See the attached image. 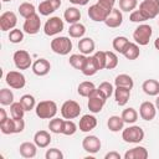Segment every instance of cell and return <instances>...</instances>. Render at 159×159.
<instances>
[{
    "instance_id": "obj_1",
    "label": "cell",
    "mask_w": 159,
    "mask_h": 159,
    "mask_svg": "<svg viewBox=\"0 0 159 159\" xmlns=\"http://www.w3.org/2000/svg\"><path fill=\"white\" fill-rule=\"evenodd\" d=\"M35 112L40 119H51L57 113V104H56V102L50 101V99L41 101L36 104Z\"/></svg>"
},
{
    "instance_id": "obj_2",
    "label": "cell",
    "mask_w": 159,
    "mask_h": 159,
    "mask_svg": "<svg viewBox=\"0 0 159 159\" xmlns=\"http://www.w3.org/2000/svg\"><path fill=\"white\" fill-rule=\"evenodd\" d=\"M51 50L57 55L66 56L72 50V41L70 40V37H66V36L55 37L51 41Z\"/></svg>"
},
{
    "instance_id": "obj_3",
    "label": "cell",
    "mask_w": 159,
    "mask_h": 159,
    "mask_svg": "<svg viewBox=\"0 0 159 159\" xmlns=\"http://www.w3.org/2000/svg\"><path fill=\"white\" fill-rule=\"evenodd\" d=\"M122 139L125 143H140L144 139V130L139 125H129L128 128H123Z\"/></svg>"
},
{
    "instance_id": "obj_4",
    "label": "cell",
    "mask_w": 159,
    "mask_h": 159,
    "mask_svg": "<svg viewBox=\"0 0 159 159\" xmlns=\"http://www.w3.org/2000/svg\"><path fill=\"white\" fill-rule=\"evenodd\" d=\"M152 34H153V29L150 25H147V24H142L139 25L134 32H133V39L135 41V43L140 45V46H145L149 43V40L152 37Z\"/></svg>"
},
{
    "instance_id": "obj_5",
    "label": "cell",
    "mask_w": 159,
    "mask_h": 159,
    "mask_svg": "<svg viewBox=\"0 0 159 159\" xmlns=\"http://www.w3.org/2000/svg\"><path fill=\"white\" fill-rule=\"evenodd\" d=\"M139 11L147 20L155 19L159 15V0H143L139 4Z\"/></svg>"
},
{
    "instance_id": "obj_6",
    "label": "cell",
    "mask_w": 159,
    "mask_h": 159,
    "mask_svg": "<svg viewBox=\"0 0 159 159\" xmlns=\"http://www.w3.org/2000/svg\"><path fill=\"white\" fill-rule=\"evenodd\" d=\"M81 114V106L76 101H66L61 106V116L65 119H75Z\"/></svg>"
},
{
    "instance_id": "obj_7",
    "label": "cell",
    "mask_w": 159,
    "mask_h": 159,
    "mask_svg": "<svg viewBox=\"0 0 159 159\" xmlns=\"http://www.w3.org/2000/svg\"><path fill=\"white\" fill-rule=\"evenodd\" d=\"M65 29V24L63 21L58 17V16H52L50 17L43 26V32L47 36H55L57 34H60L61 31H63Z\"/></svg>"
},
{
    "instance_id": "obj_8",
    "label": "cell",
    "mask_w": 159,
    "mask_h": 159,
    "mask_svg": "<svg viewBox=\"0 0 159 159\" xmlns=\"http://www.w3.org/2000/svg\"><path fill=\"white\" fill-rule=\"evenodd\" d=\"M106 101H107V98L96 88V91L88 97V103H87L88 109L92 113H99L102 111Z\"/></svg>"
},
{
    "instance_id": "obj_9",
    "label": "cell",
    "mask_w": 159,
    "mask_h": 159,
    "mask_svg": "<svg viewBox=\"0 0 159 159\" xmlns=\"http://www.w3.org/2000/svg\"><path fill=\"white\" fill-rule=\"evenodd\" d=\"M12 60H14V63H15L17 70H27V68H30V66H32L31 56L25 50L15 51V53L12 56Z\"/></svg>"
},
{
    "instance_id": "obj_10",
    "label": "cell",
    "mask_w": 159,
    "mask_h": 159,
    "mask_svg": "<svg viewBox=\"0 0 159 159\" xmlns=\"http://www.w3.org/2000/svg\"><path fill=\"white\" fill-rule=\"evenodd\" d=\"M5 81L14 89H21L26 84L25 76L21 72H19V71H10V72H7L6 77H5Z\"/></svg>"
},
{
    "instance_id": "obj_11",
    "label": "cell",
    "mask_w": 159,
    "mask_h": 159,
    "mask_svg": "<svg viewBox=\"0 0 159 159\" xmlns=\"http://www.w3.org/2000/svg\"><path fill=\"white\" fill-rule=\"evenodd\" d=\"M109 12H111L109 10L104 9V7L101 6L98 2L91 5L89 9H88V11H87L89 19L93 20V21H96V22H104L106 19H107V16L109 15Z\"/></svg>"
},
{
    "instance_id": "obj_12",
    "label": "cell",
    "mask_w": 159,
    "mask_h": 159,
    "mask_svg": "<svg viewBox=\"0 0 159 159\" xmlns=\"http://www.w3.org/2000/svg\"><path fill=\"white\" fill-rule=\"evenodd\" d=\"M40 27H41V20H40V16L35 12L27 19H25L22 30L29 35H36L40 31Z\"/></svg>"
},
{
    "instance_id": "obj_13",
    "label": "cell",
    "mask_w": 159,
    "mask_h": 159,
    "mask_svg": "<svg viewBox=\"0 0 159 159\" xmlns=\"http://www.w3.org/2000/svg\"><path fill=\"white\" fill-rule=\"evenodd\" d=\"M17 24V17L15 15V12L12 11H5L1 14L0 16V30L1 31H11L12 29H15Z\"/></svg>"
},
{
    "instance_id": "obj_14",
    "label": "cell",
    "mask_w": 159,
    "mask_h": 159,
    "mask_svg": "<svg viewBox=\"0 0 159 159\" xmlns=\"http://www.w3.org/2000/svg\"><path fill=\"white\" fill-rule=\"evenodd\" d=\"M101 140L96 135H87L82 140V148L89 154H96L101 149Z\"/></svg>"
},
{
    "instance_id": "obj_15",
    "label": "cell",
    "mask_w": 159,
    "mask_h": 159,
    "mask_svg": "<svg viewBox=\"0 0 159 159\" xmlns=\"http://www.w3.org/2000/svg\"><path fill=\"white\" fill-rule=\"evenodd\" d=\"M157 114V107L149 101H145L139 107V116L144 120H153Z\"/></svg>"
},
{
    "instance_id": "obj_16",
    "label": "cell",
    "mask_w": 159,
    "mask_h": 159,
    "mask_svg": "<svg viewBox=\"0 0 159 159\" xmlns=\"http://www.w3.org/2000/svg\"><path fill=\"white\" fill-rule=\"evenodd\" d=\"M61 6V0H43L39 5V12L42 16H48Z\"/></svg>"
},
{
    "instance_id": "obj_17",
    "label": "cell",
    "mask_w": 159,
    "mask_h": 159,
    "mask_svg": "<svg viewBox=\"0 0 159 159\" xmlns=\"http://www.w3.org/2000/svg\"><path fill=\"white\" fill-rule=\"evenodd\" d=\"M122 22H123L122 10L116 9V7L112 9V11L109 12V15L107 16V19H106V21H104V24H106L108 27H111V29H117V27H119V26L122 25Z\"/></svg>"
},
{
    "instance_id": "obj_18",
    "label": "cell",
    "mask_w": 159,
    "mask_h": 159,
    "mask_svg": "<svg viewBox=\"0 0 159 159\" xmlns=\"http://www.w3.org/2000/svg\"><path fill=\"white\" fill-rule=\"evenodd\" d=\"M32 72L36 75V76H46L50 70H51V63L46 60V58H39L36 60L34 63H32Z\"/></svg>"
},
{
    "instance_id": "obj_19",
    "label": "cell",
    "mask_w": 159,
    "mask_h": 159,
    "mask_svg": "<svg viewBox=\"0 0 159 159\" xmlns=\"http://www.w3.org/2000/svg\"><path fill=\"white\" fill-rule=\"evenodd\" d=\"M97 127V118L92 114H84L81 117L80 123H78V128L81 132H91L92 129H94Z\"/></svg>"
},
{
    "instance_id": "obj_20",
    "label": "cell",
    "mask_w": 159,
    "mask_h": 159,
    "mask_svg": "<svg viewBox=\"0 0 159 159\" xmlns=\"http://www.w3.org/2000/svg\"><path fill=\"white\" fill-rule=\"evenodd\" d=\"M130 98V89L125 88V87H116L114 89V99L117 102L118 106L123 107L128 103Z\"/></svg>"
},
{
    "instance_id": "obj_21",
    "label": "cell",
    "mask_w": 159,
    "mask_h": 159,
    "mask_svg": "<svg viewBox=\"0 0 159 159\" xmlns=\"http://www.w3.org/2000/svg\"><path fill=\"white\" fill-rule=\"evenodd\" d=\"M37 148H39V147L35 144V142H34V143H31V142H24V143L20 144V147H19V153H20V155H21L22 158L30 159V158H34V157L36 155Z\"/></svg>"
},
{
    "instance_id": "obj_22",
    "label": "cell",
    "mask_w": 159,
    "mask_h": 159,
    "mask_svg": "<svg viewBox=\"0 0 159 159\" xmlns=\"http://www.w3.org/2000/svg\"><path fill=\"white\" fill-rule=\"evenodd\" d=\"M149 155L144 147H134L124 153V159H147Z\"/></svg>"
},
{
    "instance_id": "obj_23",
    "label": "cell",
    "mask_w": 159,
    "mask_h": 159,
    "mask_svg": "<svg viewBox=\"0 0 159 159\" xmlns=\"http://www.w3.org/2000/svg\"><path fill=\"white\" fill-rule=\"evenodd\" d=\"M34 142L39 148H46L51 143V134L47 130H37L34 135Z\"/></svg>"
},
{
    "instance_id": "obj_24",
    "label": "cell",
    "mask_w": 159,
    "mask_h": 159,
    "mask_svg": "<svg viewBox=\"0 0 159 159\" xmlns=\"http://www.w3.org/2000/svg\"><path fill=\"white\" fill-rule=\"evenodd\" d=\"M98 71H99V68L97 66V62H96L94 57L93 56H88L87 60H86V62H84V65H83V67H82V70H81V72L84 76H88L89 77V76L96 75Z\"/></svg>"
},
{
    "instance_id": "obj_25",
    "label": "cell",
    "mask_w": 159,
    "mask_h": 159,
    "mask_svg": "<svg viewBox=\"0 0 159 159\" xmlns=\"http://www.w3.org/2000/svg\"><path fill=\"white\" fill-rule=\"evenodd\" d=\"M142 89L148 96H158L159 94V82L157 80H145L142 84Z\"/></svg>"
},
{
    "instance_id": "obj_26",
    "label": "cell",
    "mask_w": 159,
    "mask_h": 159,
    "mask_svg": "<svg viewBox=\"0 0 159 159\" xmlns=\"http://www.w3.org/2000/svg\"><path fill=\"white\" fill-rule=\"evenodd\" d=\"M96 43L91 37H82L78 41V50L83 55H91L94 51Z\"/></svg>"
},
{
    "instance_id": "obj_27",
    "label": "cell",
    "mask_w": 159,
    "mask_h": 159,
    "mask_svg": "<svg viewBox=\"0 0 159 159\" xmlns=\"http://www.w3.org/2000/svg\"><path fill=\"white\" fill-rule=\"evenodd\" d=\"M63 17L71 25L76 24V22H80V20H81V11L77 7H75V6H70V7H67L65 10Z\"/></svg>"
},
{
    "instance_id": "obj_28",
    "label": "cell",
    "mask_w": 159,
    "mask_h": 159,
    "mask_svg": "<svg viewBox=\"0 0 159 159\" xmlns=\"http://www.w3.org/2000/svg\"><path fill=\"white\" fill-rule=\"evenodd\" d=\"M122 55H123L127 60H130V61L137 60V58L139 57V55H140V50H139L138 43L129 42L128 46L125 47V50H124V52H123Z\"/></svg>"
},
{
    "instance_id": "obj_29",
    "label": "cell",
    "mask_w": 159,
    "mask_h": 159,
    "mask_svg": "<svg viewBox=\"0 0 159 159\" xmlns=\"http://www.w3.org/2000/svg\"><path fill=\"white\" fill-rule=\"evenodd\" d=\"M107 127L111 132H119L124 128V120L119 116H112L107 120Z\"/></svg>"
},
{
    "instance_id": "obj_30",
    "label": "cell",
    "mask_w": 159,
    "mask_h": 159,
    "mask_svg": "<svg viewBox=\"0 0 159 159\" xmlns=\"http://www.w3.org/2000/svg\"><path fill=\"white\" fill-rule=\"evenodd\" d=\"M94 91H96V86L89 81H83L77 87V92L81 97H87L88 98Z\"/></svg>"
},
{
    "instance_id": "obj_31",
    "label": "cell",
    "mask_w": 159,
    "mask_h": 159,
    "mask_svg": "<svg viewBox=\"0 0 159 159\" xmlns=\"http://www.w3.org/2000/svg\"><path fill=\"white\" fill-rule=\"evenodd\" d=\"M114 84H116V87H125V88L132 89L133 86H134V82H133V78L129 75L122 73V75H118L116 77Z\"/></svg>"
},
{
    "instance_id": "obj_32",
    "label": "cell",
    "mask_w": 159,
    "mask_h": 159,
    "mask_svg": "<svg viewBox=\"0 0 159 159\" xmlns=\"http://www.w3.org/2000/svg\"><path fill=\"white\" fill-rule=\"evenodd\" d=\"M84 34H86V27L81 22L72 24L70 26V29H68V35L71 37H73V39H82Z\"/></svg>"
},
{
    "instance_id": "obj_33",
    "label": "cell",
    "mask_w": 159,
    "mask_h": 159,
    "mask_svg": "<svg viewBox=\"0 0 159 159\" xmlns=\"http://www.w3.org/2000/svg\"><path fill=\"white\" fill-rule=\"evenodd\" d=\"M86 60H87V56L86 55H83V53H73V55L70 56L68 62H70V65L73 68L81 71L82 67H83V65H84V62H86Z\"/></svg>"
},
{
    "instance_id": "obj_34",
    "label": "cell",
    "mask_w": 159,
    "mask_h": 159,
    "mask_svg": "<svg viewBox=\"0 0 159 159\" xmlns=\"http://www.w3.org/2000/svg\"><path fill=\"white\" fill-rule=\"evenodd\" d=\"M122 119L124 120V123H128V124H133V123H135L137 122V119H138V112L134 109V108H132V107H129V108H125V109H123V112H122Z\"/></svg>"
},
{
    "instance_id": "obj_35",
    "label": "cell",
    "mask_w": 159,
    "mask_h": 159,
    "mask_svg": "<svg viewBox=\"0 0 159 159\" xmlns=\"http://www.w3.org/2000/svg\"><path fill=\"white\" fill-rule=\"evenodd\" d=\"M128 43H129V40L127 37H124V36H117V37H114V40L112 42V46H113V48L117 52L123 53L124 50H125V47L128 46Z\"/></svg>"
},
{
    "instance_id": "obj_36",
    "label": "cell",
    "mask_w": 159,
    "mask_h": 159,
    "mask_svg": "<svg viewBox=\"0 0 159 159\" xmlns=\"http://www.w3.org/2000/svg\"><path fill=\"white\" fill-rule=\"evenodd\" d=\"M63 123H65V119H60V118H51L50 123H48V129L50 132L55 133V134H62V130H63Z\"/></svg>"
},
{
    "instance_id": "obj_37",
    "label": "cell",
    "mask_w": 159,
    "mask_h": 159,
    "mask_svg": "<svg viewBox=\"0 0 159 159\" xmlns=\"http://www.w3.org/2000/svg\"><path fill=\"white\" fill-rule=\"evenodd\" d=\"M0 103L1 106H11L14 103V93L11 89L1 88L0 91Z\"/></svg>"
},
{
    "instance_id": "obj_38",
    "label": "cell",
    "mask_w": 159,
    "mask_h": 159,
    "mask_svg": "<svg viewBox=\"0 0 159 159\" xmlns=\"http://www.w3.org/2000/svg\"><path fill=\"white\" fill-rule=\"evenodd\" d=\"M25 108L22 107V104L19 102H14L11 106H10V114L14 119H20V118H24V114H25Z\"/></svg>"
},
{
    "instance_id": "obj_39",
    "label": "cell",
    "mask_w": 159,
    "mask_h": 159,
    "mask_svg": "<svg viewBox=\"0 0 159 159\" xmlns=\"http://www.w3.org/2000/svg\"><path fill=\"white\" fill-rule=\"evenodd\" d=\"M20 103L22 104V107L25 108L26 112H30V111H32V109L36 107L35 97L31 96V94H24V96H21V98H20Z\"/></svg>"
},
{
    "instance_id": "obj_40",
    "label": "cell",
    "mask_w": 159,
    "mask_h": 159,
    "mask_svg": "<svg viewBox=\"0 0 159 159\" xmlns=\"http://www.w3.org/2000/svg\"><path fill=\"white\" fill-rule=\"evenodd\" d=\"M0 130L2 134H14L15 133V119L9 117L5 122L0 123Z\"/></svg>"
},
{
    "instance_id": "obj_41",
    "label": "cell",
    "mask_w": 159,
    "mask_h": 159,
    "mask_svg": "<svg viewBox=\"0 0 159 159\" xmlns=\"http://www.w3.org/2000/svg\"><path fill=\"white\" fill-rule=\"evenodd\" d=\"M35 12H36L35 6H34L31 2H22V4H20V6H19V14H20L22 17H25V19H27L29 16H31V15L35 14Z\"/></svg>"
},
{
    "instance_id": "obj_42",
    "label": "cell",
    "mask_w": 159,
    "mask_h": 159,
    "mask_svg": "<svg viewBox=\"0 0 159 159\" xmlns=\"http://www.w3.org/2000/svg\"><path fill=\"white\" fill-rule=\"evenodd\" d=\"M106 68L113 70L118 66V56L112 51H106Z\"/></svg>"
},
{
    "instance_id": "obj_43",
    "label": "cell",
    "mask_w": 159,
    "mask_h": 159,
    "mask_svg": "<svg viewBox=\"0 0 159 159\" xmlns=\"http://www.w3.org/2000/svg\"><path fill=\"white\" fill-rule=\"evenodd\" d=\"M138 5V0H119V9L122 11L132 12Z\"/></svg>"
},
{
    "instance_id": "obj_44",
    "label": "cell",
    "mask_w": 159,
    "mask_h": 159,
    "mask_svg": "<svg viewBox=\"0 0 159 159\" xmlns=\"http://www.w3.org/2000/svg\"><path fill=\"white\" fill-rule=\"evenodd\" d=\"M97 89L108 99L113 93H114V89H113V86H112V83H109V82H102L98 87H97Z\"/></svg>"
},
{
    "instance_id": "obj_45",
    "label": "cell",
    "mask_w": 159,
    "mask_h": 159,
    "mask_svg": "<svg viewBox=\"0 0 159 159\" xmlns=\"http://www.w3.org/2000/svg\"><path fill=\"white\" fill-rule=\"evenodd\" d=\"M76 132H77V125H76V123H75L72 119L65 120L62 134H65V135H73Z\"/></svg>"
},
{
    "instance_id": "obj_46",
    "label": "cell",
    "mask_w": 159,
    "mask_h": 159,
    "mask_svg": "<svg viewBox=\"0 0 159 159\" xmlns=\"http://www.w3.org/2000/svg\"><path fill=\"white\" fill-rule=\"evenodd\" d=\"M9 40L12 43H20L24 40V32L20 29H12L9 32Z\"/></svg>"
},
{
    "instance_id": "obj_47",
    "label": "cell",
    "mask_w": 159,
    "mask_h": 159,
    "mask_svg": "<svg viewBox=\"0 0 159 159\" xmlns=\"http://www.w3.org/2000/svg\"><path fill=\"white\" fill-rule=\"evenodd\" d=\"M96 62H97V66L99 70H103L106 68V51H97L94 55H93Z\"/></svg>"
},
{
    "instance_id": "obj_48",
    "label": "cell",
    "mask_w": 159,
    "mask_h": 159,
    "mask_svg": "<svg viewBox=\"0 0 159 159\" xmlns=\"http://www.w3.org/2000/svg\"><path fill=\"white\" fill-rule=\"evenodd\" d=\"M45 158L46 159H63V153L57 148H51V149H47Z\"/></svg>"
},
{
    "instance_id": "obj_49",
    "label": "cell",
    "mask_w": 159,
    "mask_h": 159,
    "mask_svg": "<svg viewBox=\"0 0 159 159\" xmlns=\"http://www.w3.org/2000/svg\"><path fill=\"white\" fill-rule=\"evenodd\" d=\"M129 20L132 21V22H144L147 19L144 17V15L139 11V10H133L132 12H130V15H129Z\"/></svg>"
},
{
    "instance_id": "obj_50",
    "label": "cell",
    "mask_w": 159,
    "mask_h": 159,
    "mask_svg": "<svg viewBox=\"0 0 159 159\" xmlns=\"http://www.w3.org/2000/svg\"><path fill=\"white\" fill-rule=\"evenodd\" d=\"M98 4L101 6H103L104 9L112 11V9L114 7V4H116V0H98Z\"/></svg>"
},
{
    "instance_id": "obj_51",
    "label": "cell",
    "mask_w": 159,
    "mask_h": 159,
    "mask_svg": "<svg viewBox=\"0 0 159 159\" xmlns=\"http://www.w3.org/2000/svg\"><path fill=\"white\" fill-rule=\"evenodd\" d=\"M25 129V122L22 118L15 119V133H21Z\"/></svg>"
},
{
    "instance_id": "obj_52",
    "label": "cell",
    "mask_w": 159,
    "mask_h": 159,
    "mask_svg": "<svg viewBox=\"0 0 159 159\" xmlns=\"http://www.w3.org/2000/svg\"><path fill=\"white\" fill-rule=\"evenodd\" d=\"M104 159H120V154L117 153V152H109L104 155Z\"/></svg>"
},
{
    "instance_id": "obj_53",
    "label": "cell",
    "mask_w": 159,
    "mask_h": 159,
    "mask_svg": "<svg viewBox=\"0 0 159 159\" xmlns=\"http://www.w3.org/2000/svg\"><path fill=\"white\" fill-rule=\"evenodd\" d=\"M70 2H72L73 5H80V6H84L88 4L89 0H68Z\"/></svg>"
},
{
    "instance_id": "obj_54",
    "label": "cell",
    "mask_w": 159,
    "mask_h": 159,
    "mask_svg": "<svg viewBox=\"0 0 159 159\" xmlns=\"http://www.w3.org/2000/svg\"><path fill=\"white\" fill-rule=\"evenodd\" d=\"M7 118H9V117H7V114H6V111H5L4 108H0V123L5 122Z\"/></svg>"
},
{
    "instance_id": "obj_55",
    "label": "cell",
    "mask_w": 159,
    "mask_h": 159,
    "mask_svg": "<svg viewBox=\"0 0 159 159\" xmlns=\"http://www.w3.org/2000/svg\"><path fill=\"white\" fill-rule=\"evenodd\" d=\"M154 47H155V48L159 51V37H157V40L154 41Z\"/></svg>"
},
{
    "instance_id": "obj_56",
    "label": "cell",
    "mask_w": 159,
    "mask_h": 159,
    "mask_svg": "<svg viewBox=\"0 0 159 159\" xmlns=\"http://www.w3.org/2000/svg\"><path fill=\"white\" fill-rule=\"evenodd\" d=\"M155 107H157V109L159 111V96H158L157 99H155Z\"/></svg>"
},
{
    "instance_id": "obj_57",
    "label": "cell",
    "mask_w": 159,
    "mask_h": 159,
    "mask_svg": "<svg viewBox=\"0 0 159 159\" xmlns=\"http://www.w3.org/2000/svg\"><path fill=\"white\" fill-rule=\"evenodd\" d=\"M4 2H9V1H11V0H2Z\"/></svg>"
},
{
    "instance_id": "obj_58",
    "label": "cell",
    "mask_w": 159,
    "mask_h": 159,
    "mask_svg": "<svg viewBox=\"0 0 159 159\" xmlns=\"http://www.w3.org/2000/svg\"><path fill=\"white\" fill-rule=\"evenodd\" d=\"M158 25H159V20H158Z\"/></svg>"
}]
</instances>
